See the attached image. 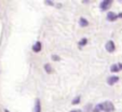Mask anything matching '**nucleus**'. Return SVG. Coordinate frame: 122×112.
Listing matches in <instances>:
<instances>
[{"label": "nucleus", "mask_w": 122, "mask_h": 112, "mask_svg": "<svg viewBox=\"0 0 122 112\" xmlns=\"http://www.w3.org/2000/svg\"><path fill=\"white\" fill-rule=\"evenodd\" d=\"M117 18H118V15L116 13H113V12H108L107 13V19L109 22H115Z\"/></svg>", "instance_id": "nucleus-6"}, {"label": "nucleus", "mask_w": 122, "mask_h": 112, "mask_svg": "<svg viewBox=\"0 0 122 112\" xmlns=\"http://www.w3.org/2000/svg\"><path fill=\"white\" fill-rule=\"evenodd\" d=\"M70 112H82V111H81V110H71Z\"/></svg>", "instance_id": "nucleus-18"}, {"label": "nucleus", "mask_w": 122, "mask_h": 112, "mask_svg": "<svg viewBox=\"0 0 122 112\" xmlns=\"http://www.w3.org/2000/svg\"><path fill=\"white\" fill-rule=\"evenodd\" d=\"M79 25L81 26V27H86V26L89 25V22L86 18L84 17H80L79 18Z\"/></svg>", "instance_id": "nucleus-8"}, {"label": "nucleus", "mask_w": 122, "mask_h": 112, "mask_svg": "<svg viewBox=\"0 0 122 112\" xmlns=\"http://www.w3.org/2000/svg\"><path fill=\"white\" fill-rule=\"evenodd\" d=\"M5 112H10V111H9V110H7V109H5Z\"/></svg>", "instance_id": "nucleus-20"}, {"label": "nucleus", "mask_w": 122, "mask_h": 112, "mask_svg": "<svg viewBox=\"0 0 122 112\" xmlns=\"http://www.w3.org/2000/svg\"><path fill=\"white\" fill-rule=\"evenodd\" d=\"M51 58H52V60H54V62H60L61 60V57L60 56H58V55H52V56H51Z\"/></svg>", "instance_id": "nucleus-14"}, {"label": "nucleus", "mask_w": 122, "mask_h": 112, "mask_svg": "<svg viewBox=\"0 0 122 112\" xmlns=\"http://www.w3.org/2000/svg\"><path fill=\"white\" fill-rule=\"evenodd\" d=\"M118 81H119V77L118 76H111V77H109V78L107 79V84L108 85H113V84H116Z\"/></svg>", "instance_id": "nucleus-4"}, {"label": "nucleus", "mask_w": 122, "mask_h": 112, "mask_svg": "<svg viewBox=\"0 0 122 112\" xmlns=\"http://www.w3.org/2000/svg\"><path fill=\"white\" fill-rule=\"evenodd\" d=\"M80 96H77V97H75L74 99H72V101H71V103L72 105H78V103H80Z\"/></svg>", "instance_id": "nucleus-12"}, {"label": "nucleus", "mask_w": 122, "mask_h": 112, "mask_svg": "<svg viewBox=\"0 0 122 112\" xmlns=\"http://www.w3.org/2000/svg\"><path fill=\"white\" fill-rule=\"evenodd\" d=\"M110 71L111 72H118V71H120L119 67H118V64H113L112 66L110 67Z\"/></svg>", "instance_id": "nucleus-11"}, {"label": "nucleus", "mask_w": 122, "mask_h": 112, "mask_svg": "<svg viewBox=\"0 0 122 112\" xmlns=\"http://www.w3.org/2000/svg\"><path fill=\"white\" fill-rule=\"evenodd\" d=\"M99 107H101L102 111H104V112H113L115 111V106L109 100H106V101H104V102L99 103Z\"/></svg>", "instance_id": "nucleus-1"}, {"label": "nucleus", "mask_w": 122, "mask_h": 112, "mask_svg": "<svg viewBox=\"0 0 122 112\" xmlns=\"http://www.w3.org/2000/svg\"><path fill=\"white\" fill-rule=\"evenodd\" d=\"M41 50H42V43L40 41H37L34 45H32V51H34L35 53L41 52Z\"/></svg>", "instance_id": "nucleus-5"}, {"label": "nucleus", "mask_w": 122, "mask_h": 112, "mask_svg": "<svg viewBox=\"0 0 122 112\" xmlns=\"http://www.w3.org/2000/svg\"><path fill=\"white\" fill-rule=\"evenodd\" d=\"M44 3H46V5H54L53 1H48V0H46V1H44Z\"/></svg>", "instance_id": "nucleus-16"}, {"label": "nucleus", "mask_w": 122, "mask_h": 112, "mask_svg": "<svg viewBox=\"0 0 122 112\" xmlns=\"http://www.w3.org/2000/svg\"><path fill=\"white\" fill-rule=\"evenodd\" d=\"M105 49H106L107 52H109V53H113V52H115V50H116L115 42H113L112 40H109V41L106 43V45H105Z\"/></svg>", "instance_id": "nucleus-3"}, {"label": "nucleus", "mask_w": 122, "mask_h": 112, "mask_svg": "<svg viewBox=\"0 0 122 112\" xmlns=\"http://www.w3.org/2000/svg\"><path fill=\"white\" fill-rule=\"evenodd\" d=\"M111 5H112V1H111V0H104V1L101 2L99 8H101V10L104 12V11H106V10H108L109 8L111 7Z\"/></svg>", "instance_id": "nucleus-2"}, {"label": "nucleus", "mask_w": 122, "mask_h": 112, "mask_svg": "<svg viewBox=\"0 0 122 112\" xmlns=\"http://www.w3.org/2000/svg\"><path fill=\"white\" fill-rule=\"evenodd\" d=\"M118 67H119V70H122V64H118Z\"/></svg>", "instance_id": "nucleus-17"}, {"label": "nucleus", "mask_w": 122, "mask_h": 112, "mask_svg": "<svg viewBox=\"0 0 122 112\" xmlns=\"http://www.w3.org/2000/svg\"><path fill=\"white\" fill-rule=\"evenodd\" d=\"M122 18V13H120V14H118V18Z\"/></svg>", "instance_id": "nucleus-19"}, {"label": "nucleus", "mask_w": 122, "mask_h": 112, "mask_svg": "<svg viewBox=\"0 0 122 112\" xmlns=\"http://www.w3.org/2000/svg\"><path fill=\"white\" fill-rule=\"evenodd\" d=\"M92 112H102L101 107H99V103H98V105H96V106H95V107H93Z\"/></svg>", "instance_id": "nucleus-13"}, {"label": "nucleus", "mask_w": 122, "mask_h": 112, "mask_svg": "<svg viewBox=\"0 0 122 112\" xmlns=\"http://www.w3.org/2000/svg\"><path fill=\"white\" fill-rule=\"evenodd\" d=\"M34 112H41V103H40V99L37 98L36 102H35V108H34Z\"/></svg>", "instance_id": "nucleus-7"}, {"label": "nucleus", "mask_w": 122, "mask_h": 112, "mask_svg": "<svg viewBox=\"0 0 122 112\" xmlns=\"http://www.w3.org/2000/svg\"><path fill=\"white\" fill-rule=\"evenodd\" d=\"M86 43H88V39H86V38H82V39L79 41L78 45H79V48H83V46L86 45Z\"/></svg>", "instance_id": "nucleus-10"}, {"label": "nucleus", "mask_w": 122, "mask_h": 112, "mask_svg": "<svg viewBox=\"0 0 122 112\" xmlns=\"http://www.w3.org/2000/svg\"><path fill=\"white\" fill-rule=\"evenodd\" d=\"M43 68H44V70H46V72L49 73V74H50V73H52V71H53V69H52V66H51V64H49V63L44 64Z\"/></svg>", "instance_id": "nucleus-9"}, {"label": "nucleus", "mask_w": 122, "mask_h": 112, "mask_svg": "<svg viewBox=\"0 0 122 112\" xmlns=\"http://www.w3.org/2000/svg\"><path fill=\"white\" fill-rule=\"evenodd\" d=\"M91 107H92V105H90V103L85 106L84 107V112H90L91 111Z\"/></svg>", "instance_id": "nucleus-15"}]
</instances>
